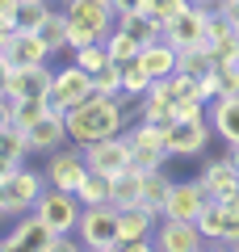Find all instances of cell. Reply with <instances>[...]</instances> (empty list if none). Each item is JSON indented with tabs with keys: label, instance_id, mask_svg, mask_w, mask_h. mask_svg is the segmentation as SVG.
Instances as JSON below:
<instances>
[{
	"label": "cell",
	"instance_id": "cell-1",
	"mask_svg": "<svg viewBox=\"0 0 239 252\" xmlns=\"http://www.w3.org/2000/svg\"><path fill=\"white\" fill-rule=\"evenodd\" d=\"M126 97H89L84 105L67 109V135L71 143L89 147V143H101V139H114V135H126V122H130V109L122 105Z\"/></svg>",
	"mask_w": 239,
	"mask_h": 252
},
{
	"label": "cell",
	"instance_id": "cell-2",
	"mask_svg": "<svg viewBox=\"0 0 239 252\" xmlns=\"http://www.w3.org/2000/svg\"><path fill=\"white\" fill-rule=\"evenodd\" d=\"M76 244H80V235L71 240V231H55L38 210H30V215H21L9 227V235L0 240V248L4 252H71Z\"/></svg>",
	"mask_w": 239,
	"mask_h": 252
},
{
	"label": "cell",
	"instance_id": "cell-3",
	"mask_svg": "<svg viewBox=\"0 0 239 252\" xmlns=\"http://www.w3.org/2000/svg\"><path fill=\"white\" fill-rule=\"evenodd\" d=\"M46 189H51L46 172H34V168H26V164H21L17 172H0V219L17 223L21 215H30V210L38 206V198H42Z\"/></svg>",
	"mask_w": 239,
	"mask_h": 252
},
{
	"label": "cell",
	"instance_id": "cell-4",
	"mask_svg": "<svg viewBox=\"0 0 239 252\" xmlns=\"http://www.w3.org/2000/svg\"><path fill=\"white\" fill-rule=\"evenodd\" d=\"M122 210L114 206V202H105V206H84V215H80V248L89 252H114L122 248Z\"/></svg>",
	"mask_w": 239,
	"mask_h": 252
},
{
	"label": "cell",
	"instance_id": "cell-5",
	"mask_svg": "<svg viewBox=\"0 0 239 252\" xmlns=\"http://www.w3.org/2000/svg\"><path fill=\"white\" fill-rule=\"evenodd\" d=\"M51 46L38 30H9V34H0V72H9V67H34V63H46L51 59Z\"/></svg>",
	"mask_w": 239,
	"mask_h": 252
},
{
	"label": "cell",
	"instance_id": "cell-6",
	"mask_svg": "<svg viewBox=\"0 0 239 252\" xmlns=\"http://www.w3.org/2000/svg\"><path fill=\"white\" fill-rule=\"evenodd\" d=\"M126 139H130V168L134 172L164 168L168 147H164V126H159V122L139 118V126H126Z\"/></svg>",
	"mask_w": 239,
	"mask_h": 252
},
{
	"label": "cell",
	"instance_id": "cell-7",
	"mask_svg": "<svg viewBox=\"0 0 239 252\" xmlns=\"http://www.w3.org/2000/svg\"><path fill=\"white\" fill-rule=\"evenodd\" d=\"M197 227H202V235H206L210 248H239V202L210 198V206L202 210Z\"/></svg>",
	"mask_w": 239,
	"mask_h": 252
},
{
	"label": "cell",
	"instance_id": "cell-8",
	"mask_svg": "<svg viewBox=\"0 0 239 252\" xmlns=\"http://www.w3.org/2000/svg\"><path fill=\"white\" fill-rule=\"evenodd\" d=\"M89 97H97V76L84 72L76 59L67 63V67H55V89H51V101L59 109H76L84 105Z\"/></svg>",
	"mask_w": 239,
	"mask_h": 252
},
{
	"label": "cell",
	"instance_id": "cell-9",
	"mask_svg": "<svg viewBox=\"0 0 239 252\" xmlns=\"http://www.w3.org/2000/svg\"><path fill=\"white\" fill-rule=\"evenodd\" d=\"M46 181H51V185L55 189H67V193H76V189L80 185H84V181H89V156H84V147H67V152H63V147H59V152H51V156H46Z\"/></svg>",
	"mask_w": 239,
	"mask_h": 252
},
{
	"label": "cell",
	"instance_id": "cell-10",
	"mask_svg": "<svg viewBox=\"0 0 239 252\" xmlns=\"http://www.w3.org/2000/svg\"><path fill=\"white\" fill-rule=\"evenodd\" d=\"M55 89V67L51 63H34V67H9L4 80H0V93L4 97H51Z\"/></svg>",
	"mask_w": 239,
	"mask_h": 252
},
{
	"label": "cell",
	"instance_id": "cell-11",
	"mask_svg": "<svg viewBox=\"0 0 239 252\" xmlns=\"http://www.w3.org/2000/svg\"><path fill=\"white\" fill-rule=\"evenodd\" d=\"M34 210L55 227V231H71V235H76L80 215H84V202H80L76 193H67V189H55V185H51L42 198H38V206H34Z\"/></svg>",
	"mask_w": 239,
	"mask_h": 252
},
{
	"label": "cell",
	"instance_id": "cell-12",
	"mask_svg": "<svg viewBox=\"0 0 239 252\" xmlns=\"http://www.w3.org/2000/svg\"><path fill=\"white\" fill-rule=\"evenodd\" d=\"M210 135H214L210 118L206 122H168L164 126V147L177 160H189V156H202L210 147Z\"/></svg>",
	"mask_w": 239,
	"mask_h": 252
},
{
	"label": "cell",
	"instance_id": "cell-13",
	"mask_svg": "<svg viewBox=\"0 0 239 252\" xmlns=\"http://www.w3.org/2000/svg\"><path fill=\"white\" fill-rule=\"evenodd\" d=\"M210 13H214V9H206V4H189V9L180 13L168 30H164V38H168L177 51H197V46H210V38H206Z\"/></svg>",
	"mask_w": 239,
	"mask_h": 252
},
{
	"label": "cell",
	"instance_id": "cell-14",
	"mask_svg": "<svg viewBox=\"0 0 239 252\" xmlns=\"http://www.w3.org/2000/svg\"><path fill=\"white\" fill-rule=\"evenodd\" d=\"M155 248L159 252H202V248H210V244H206L202 227H197L193 219H159Z\"/></svg>",
	"mask_w": 239,
	"mask_h": 252
},
{
	"label": "cell",
	"instance_id": "cell-15",
	"mask_svg": "<svg viewBox=\"0 0 239 252\" xmlns=\"http://www.w3.org/2000/svg\"><path fill=\"white\" fill-rule=\"evenodd\" d=\"M210 206V193H206L202 181H172L168 189V202H164V219H202V210Z\"/></svg>",
	"mask_w": 239,
	"mask_h": 252
},
{
	"label": "cell",
	"instance_id": "cell-16",
	"mask_svg": "<svg viewBox=\"0 0 239 252\" xmlns=\"http://www.w3.org/2000/svg\"><path fill=\"white\" fill-rule=\"evenodd\" d=\"M84 156H89V168L92 172H101V177H118V172L130 168V139L114 135V139H101V143H89Z\"/></svg>",
	"mask_w": 239,
	"mask_h": 252
},
{
	"label": "cell",
	"instance_id": "cell-17",
	"mask_svg": "<svg viewBox=\"0 0 239 252\" xmlns=\"http://www.w3.org/2000/svg\"><path fill=\"white\" fill-rule=\"evenodd\" d=\"M206 185V193L218 202H235L239 198V168L227 160V156H218V160H206L202 164V177H197Z\"/></svg>",
	"mask_w": 239,
	"mask_h": 252
},
{
	"label": "cell",
	"instance_id": "cell-18",
	"mask_svg": "<svg viewBox=\"0 0 239 252\" xmlns=\"http://www.w3.org/2000/svg\"><path fill=\"white\" fill-rule=\"evenodd\" d=\"M67 17L80 26H92L101 38H109L118 30V9L109 0H67Z\"/></svg>",
	"mask_w": 239,
	"mask_h": 252
},
{
	"label": "cell",
	"instance_id": "cell-19",
	"mask_svg": "<svg viewBox=\"0 0 239 252\" xmlns=\"http://www.w3.org/2000/svg\"><path fill=\"white\" fill-rule=\"evenodd\" d=\"M67 139H71V135H67V109H59V105H55L38 126H30V143H34V152H38V156L59 152Z\"/></svg>",
	"mask_w": 239,
	"mask_h": 252
},
{
	"label": "cell",
	"instance_id": "cell-20",
	"mask_svg": "<svg viewBox=\"0 0 239 252\" xmlns=\"http://www.w3.org/2000/svg\"><path fill=\"white\" fill-rule=\"evenodd\" d=\"M139 118H147V122H159V126L177 122V97H172L168 80H155V84H151V89L139 97Z\"/></svg>",
	"mask_w": 239,
	"mask_h": 252
},
{
	"label": "cell",
	"instance_id": "cell-21",
	"mask_svg": "<svg viewBox=\"0 0 239 252\" xmlns=\"http://www.w3.org/2000/svg\"><path fill=\"white\" fill-rule=\"evenodd\" d=\"M210 126L222 143H239V93L210 101Z\"/></svg>",
	"mask_w": 239,
	"mask_h": 252
},
{
	"label": "cell",
	"instance_id": "cell-22",
	"mask_svg": "<svg viewBox=\"0 0 239 252\" xmlns=\"http://www.w3.org/2000/svg\"><path fill=\"white\" fill-rule=\"evenodd\" d=\"M139 59H143V67L151 72V80H168V76L180 67V51L168 42V38H159V42L143 46V51H139Z\"/></svg>",
	"mask_w": 239,
	"mask_h": 252
},
{
	"label": "cell",
	"instance_id": "cell-23",
	"mask_svg": "<svg viewBox=\"0 0 239 252\" xmlns=\"http://www.w3.org/2000/svg\"><path fill=\"white\" fill-rule=\"evenodd\" d=\"M109 202H114L118 210L143 206V181H139V172H134V168H126V172H118V177H109Z\"/></svg>",
	"mask_w": 239,
	"mask_h": 252
},
{
	"label": "cell",
	"instance_id": "cell-24",
	"mask_svg": "<svg viewBox=\"0 0 239 252\" xmlns=\"http://www.w3.org/2000/svg\"><path fill=\"white\" fill-rule=\"evenodd\" d=\"M139 181H143V206L155 210V215L164 219V202H168V189H172L168 172H164V168H151V172H139Z\"/></svg>",
	"mask_w": 239,
	"mask_h": 252
},
{
	"label": "cell",
	"instance_id": "cell-25",
	"mask_svg": "<svg viewBox=\"0 0 239 252\" xmlns=\"http://www.w3.org/2000/svg\"><path fill=\"white\" fill-rule=\"evenodd\" d=\"M118 26H122L139 46H151V42H159V38H164V26H159L155 17H147V13H122V17H118Z\"/></svg>",
	"mask_w": 239,
	"mask_h": 252
},
{
	"label": "cell",
	"instance_id": "cell-26",
	"mask_svg": "<svg viewBox=\"0 0 239 252\" xmlns=\"http://www.w3.org/2000/svg\"><path fill=\"white\" fill-rule=\"evenodd\" d=\"M4 101L13 105V118H17L26 130H30V126H38V122H42V118L55 109V101H51V97H17V101L4 97Z\"/></svg>",
	"mask_w": 239,
	"mask_h": 252
},
{
	"label": "cell",
	"instance_id": "cell-27",
	"mask_svg": "<svg viewBox=\"0 0 239 252\" xmlns=\"http://www.w3.org/2000/svg\"><path fill=\"white\" fill-rule=\"evenodd\" d=\"M151 84H155V80H151V72L143 67V59L122 63V97H126V101H139Z\"/></svg>",
	"mask_w": 239,
	"mask_h": 252
},
{
	"label": "cell",
	"instance_id": "cell-28",
	"mask_svg": "<svg viewBox=\"0 0 239 252\" xmlns=\"http://www.w3.org/2000/svg\"><path fill=\"white\" fill-rule=\"evenodd\" d=\"M67 26H71L67 9H63V13H55V9H51V17H46V21H42V30H38V34L46 38V46H51L55 55H59V51H67Z\"/></svg>",
	"mask_w": 239,
	"mask_h": 252
},
{
	"label": "cell",
	"instance_id": "cell-29",
	"mask_svg": "<svg viewBox=\"0 0 239 252\" xmlns=\"http://www.w3.org/2000/svg\"><path fill=\"white\" fill-rule=\"evenodd\" d=\"M105 51H109V59H118V63H130V59H139V51H143V46L134 42V38L126 34L122 26H118L114 34L105 38Z\"/></svg>",
	"mask_w": 239,
	"mask_h": 252
},
{
	"label": "cell",
	"instance_id": "cell-30",
	"mask_svg": "<svg viewBox=\"0 0 239 252\" xmlns=\"http://www.w3.org/2000/svg\"><path fill=\"white\" fill-rule=\"evenodd\" d=\"M76 198L84 202V206H105V202H109V177H101V172H89V181L76 189Z\"/></svg>",
	"mask_w": 239,
	"mask_h": 252
},
{
	"label": "cell",
	"instance_id": "cell-31",
	"mask_svg": "<svg viewBox=\"0 0 239 252\" xmlns=\"http://www.w3.org/2000/svg\"><path fill=\"white\" fill-rule=\"evenodd\" d=\"M189 4H193V0H147V9H143V13H147V17H155L159 26L168 30L172 21L180 17V13L189 9Z\"/></svg>",
	"mask_w": 239,
	"mask_h": 252
},
{
	"label": "cell",
	"instance_id": "cell-32",
	"mask_svg": "<svg viewBox=\"0 0 239 252\" xmlns=\"http://www.w3.org/2000/svg\"><path fill=\"white\" fill-rule=\"evenodd\" d=\"M46 17H51V4H46V0H21V9H17V30H42Z\"/></svg>",
	"mask_w": 239,
	"mask_h": 252
},
{
	"label": "cell",
	"instance_id": "cell-33",
	"mask_svg": "<svg viewBox=\"0 0 239 252\" xmlns=\"http://www.w3.org/2000/svg\"><path fill=\"white\" fill-rule=\"evenodd\" d=\"M71 55H76V63H80V67H84V72H92V76H97L101 67H105V63H109V51H105V42L80 46V51H71Z\"/></svg>",
	"mask_w": 239,
	"mask_h": 252
},
{
	"label": "cell",
	"instance_id": "cell-34",
	"mask_svg": "<svg viewBox=\"0 0 239 252\" xmlns=\"http://www.w3.org/2000/svg\"><path fill=\"white\" fill-rule=\"evenodd\" d=\"M97 93H105V97H122V63L109 59L105 67L97 72Z\"/></svg>",
	"mask_w": 239,
	"mask_h": 252
},
{
	"label": "cell",
	"instance_id": "cell-35",
	"mask_svg": "<svg viewBox=\"0 0 239 252\" xmlns=\"http://www.w3.org/2000/svg\"><path fill=\"white\" fill-rule=\"evenodd\" d=\"M168 89H172V97H177V101L202 97V80H197V76H189V72H172V76H168Z\"/></svg>",
	"mask_w": 239,
	"mask_h": 252
},
{
	"label": "cell",
	"instance_id": "cell-36",
	"mask_svg": "<svg viewBox=\"0 0 239 252\" xmlns=\"http://www.w3.org/2000/svg\"><path fill=\"white\" fill-rule=\"evenodd\" d=\"M92 42H105L92 26H80V21L67 26V51H80V46H92Z\"/></svg>",
	"mask_w": 239,
	"mask_h": 252
},
{
	"label": "cell",
	"instance_id": "cell-37",
	"mask_svg": "<svg viewBox=\"0 0 239 252\" xmlns=\"http://www.w3.org/2000/svg\"><path fill=\"white\" fill-rule=\"evenodd\" d=\"M222 97V80H218V67H214L210 76H202V101L210 105V101H218Z\"/></svg>",
	"mask_w": 239,
	"mask_h": 252
},
{
	"label": "cell",
	"instance_id": "cell-38",
	"mask_svg": "<svg viewBox=\"0 0 239 252\" xmlns=\"http://www.w3.org/2000/svg\"><path fill=\"white\" fill-rule=\"evenodd\" d=\"M109 4L118 9V17H122V13H143L147 9V0H109Z\"/></svg>",
	"mask_w": 239,
	"mask_h": 252
},
{
	"label": "cell",
	"instance_id": "cell-39",
	"mask_svg": "<svg viewBox=\"0 0 239 252\" xmlns=\"http://www.w3.org/2000/svg\"><path fill=\"white\" fill-rule=\"evenodd\" d=\"M218 13H222V17H231V21L239 26V0H222V4H218Z\"/></svg>",
	"mask_w": 239,
	"mask_h": 252
},
{
	"label": "cell",
	"instance_id": "cell-40",
	"mask_svg": "<svg viewBox=\"0 0 239 252\" xmlns=\"http://www.w3.org/2000/svg\"><path fill=\"white\" fill-rule=\"evenodd\" d=\"M222 156H227V160L239 168V143H227V152H222Z\"/></svg>",
	"mask_w": 239,
	"mask_h": 252
},
{
	"label": "cell",
	"instance_id": "cell-41",
	"mask_svg": "<svg viewBox=\"0 0 239 252\" xmlns=\"http://www.w3.org/2000/svg\"><path fill=\"white\" fill-rule=\"evenodd\" d=\"M193 4H206V9H218L222 0H193Z\"/></svg>",
	"mask_w": 239,
	"mask_h": 252
},
{
	"label": "cell",
	"instance_id": "cell-42",
	"mask_svg": "<svg viewBox=\"0 0 239 252\" xmlns=\"http://www.w3.org/2000/svg\"><path fill=\"white\" fill-rule=\"evenodd\" d=\"M63 4H67V0H63Z\"/></svg>",
	"mask_w": 239,
	"mask_h": 252
},
{
	"label": "cell",
	"instance_id": "cell-43",
	"mask_svg": "<svg viewBox=\"0 0 239 252\" xmlns=\"http://www.w3.org/2000/svg\"><path fill=\"white\" fill-rule=\"evenodd\" d=\"M235 202H239V198H235Z\"/></svg>",
	"mask_w": 239,
	"mask_h": 252
}]
</instances>
